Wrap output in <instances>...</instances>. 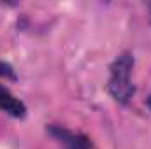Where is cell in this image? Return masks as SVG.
<instances>
[{
  "label": "cell",
  "mask_w": 151,
  "mask_h": 149,
  "mask_svg": "<svg viewBox=\"0 0 151 149\" xmlns=\"http://www.w3.org/2000/svg\"><path fill=\"white\" fill-rule=\"evenodd\" d=\"M134 69V56L130 53L119 54L111 65V77H121V79H130V72Z\"/></svg>",
  "instance_id": "3"
},
{
  "label": "cell",
  "mask_w": 151,
  "mask_h": 149,
  "mask_svg": "<svg viewBox=\"0 0 151 149\" xmlns=\"http://www.w3.org/2000/svg\"><path fill=\"white\" fill-rule=\"evenodd\" d=\"M0 109L14 117H23L27 114L25 104L19 98H16L7 88H2V86H0Z\"/></svg>",
  "instance_id": "1"
},
{
  "label": "cell",
  "mask_w": 151,
  "mask_h": 149,
  "mask_svg": "<svg viewBox=\"0 0 151 149\" xmlns=\"http://www.w3.org/2000/svg\"><path fill=\"white\" fill-rule=\"evenodd\" d=\"M107 90L113 95V98H116L121 104H125L135 93V88L130 82V79H121V77H111L109 84H107Z\"/></svg>",
  "instance_id": "2"
},
{
  "label": "cell",
  "mask_w": 151,
  "mask_h": 149,
  "mask_svg": "<svg viewBox=\"0 0 151 149\" xmlns=\"http://www.w3.org/2000/svg\"><path fill=\"white\" fill-rule=\"evenodd\" d=\"M0 77H11V79H16V74H14V69L5 63V62H0Z\"/></svg>",
  "instance_id": "4"
},
{
  "label": "cell",
  "mask_w": 151,
  "mask_h": 149,
  "mask_svg": "<svg viewBox=\"0 0 151 149\" xmlns=\"http://www.w3.org/2000/svg\"><path fill=\"white\" fill-rule=\"evenodd\" d=\"M148 105H150V109H151V95L148 97Z\"/></svg>",
  "instance_id": "6"
},
{
  "label": "cell",
  "mask_w": 151,
  "mask_h": 149,
  "mask_svg": "<svg viewBox=\"0 0 151 149\" xmlns=\"http://www.w3.org/2000/svg\"><path fill=\"white\" fill-rule=\"evenodd\" d=\"M77 149H95V146L84 137V135H79V144H77Z\"/></svg>",
  "instance_id": "5"
}]
</instances>
